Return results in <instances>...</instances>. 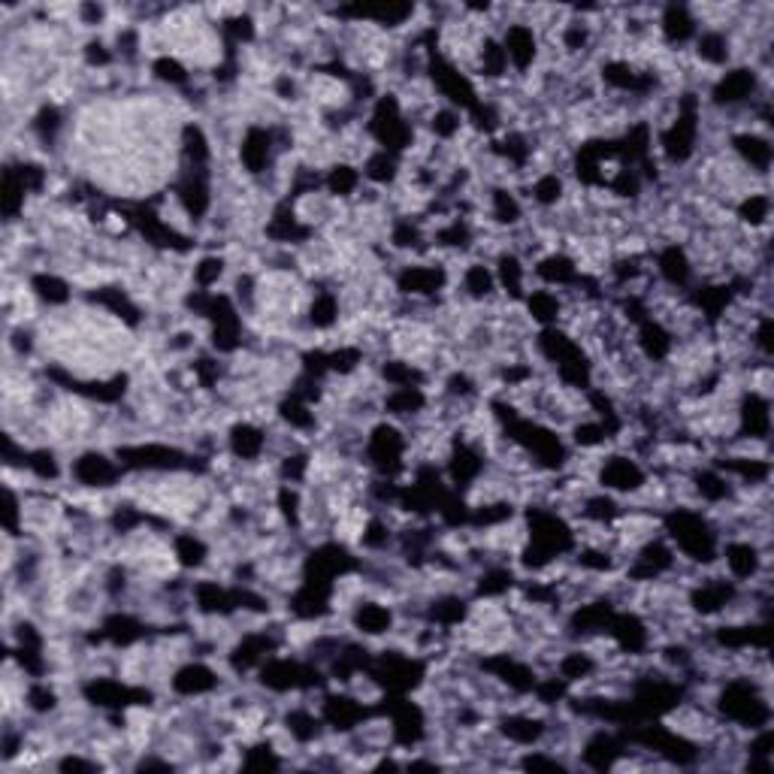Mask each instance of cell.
I'll return each instance as SVG.
<instances>
[{
    "label": "cell",
    "instance_id": "obj_9",
    "mask_svg": "<svg viewBox=\"0 0 774 774\" xmlns=\"http://www.w3.org/2000/svg\"><path fill=\"white\" fill-rule=\"evenodd\" d=\"M360 173H364V182H367V185L391 191L396 182H400V173H403V158L394 155V151L376 149L367 161L360 163Z\"/></svg>",
    "mask_w": 774,
    "mask_h": 774
},
{
    "label": "cell",
    "instance_id": "obj_5",
    "mask_svg": "<svg viewBox=\"0 0 774 774\" xmlns=\"http://www.w3.org/2000/svg\"><path fill=\"white\" fill-rule=\"evenodd\" d=\"M735 418H738V433L735 435L772 439V396L745 391L738 406H735Z\"/></svg>",
    "mask_w": 774,
    "mask_h": 774
},
{
    "label": "cell",
    "instance_id": "obj_3",
    "mask_svg": "<svg viewBox=\"0 0 774 774\" xmlns=\"http://www.w3.org/2000/svg\"><path fill=\"white\" fill-rule=\"evenodd\" d=\"M348 624H352V632L357 639L381 644L391 636V629H394L396 609L391 602H384V599H364V602H357L348 612Z\"/></svg>",
    "mask_w": 774,
    "mask_h": 774
},
{
    "label": "cell",
    "instance_id": "obj_6",
    "mask_svg": "<svg viewBox=\"0 0 774 774\" xmlns=\"http://www.w3.org/2000/svg\"><path fill=\"white\" fill-rule=\"evenodd\" d=\"M228 454L243 463L267 460V430L248 418L233 421L228 427Z\"/></svg>",
    "mask_w": 774,
    "mask_h": 774
},
{
    "label": "cell",
    "instance_id": "obj_10",
    "mask_svg": "<svg viewBox=\"0 0 774 774\" xmlns=\"http://www.w3.org/2000/svg\"><path fill=\"white\" fill-rule=\"evenodd\" d=\"M524 312L530 315V321L539 327H557L563 315V299L554 287H532L524 297Z\"/></svg>",
    "mask_w": 774,
    "mask_h": 774
},
{
    "label": "cell",
    "instance_id": "obj_11",
    "mask_svg": "<svg viewBox=\"0 0 774 774\" xmlns=\"http://www.w3.org/2000/svg\"><path fill=\"white\" fill-rule=\"evenodd\" d=\"M360 185H364V173L354 163L340 161L324 170V191L336 200H352L354 194L360 191Z\"/></svg>",
    "mask_w": 774,
    "mask_h": 774
},
{
    "label": "cell",
    "instance_id": "obj_7",
    "mask_svg": "<svg viewBox=\"0 0 774 774\" xmlns=\"http://www.w3.org/2000/svg\"><path fill=\"white\" fill-rule=\"evenodd\" d=\"M733 218L735 224L745 228V231H765V228H772V191L745 194L733 206Z\"/></svg>",
    "mask_w": 774,
    "mask_h": 774
},
{
    "label": "cell",
    "instance_id": "obj_1",
    "mask_svg": "<svg viewBox=\"0 0 774 774\" xmlns=\"http://www.w3.org/2000/svg\"><path fill=\"white\" fill-rule=\"evenodd\" d=\"M721 569L735 585H753L762 572H772V551H762L748 539L721 542Z\"/></svg>",
    "mask_w": 774,
    "mask_h": 774
},
{
    "label": "cell",
    "instance_id": "obj_8",
    "mask_svg": "<svg viewBox=\"0 0 774 774\" xmlns=\"http://www.w3.org/2000/svg\"><path fill=\"white\" fill-rule=\"evenodd\" d=\"M231 279V263L221 251H200L194 258V270H191V287L197 291H218L221 285H228Z\"/></svg>",
    "mask_w": 774,
    "mask_h": 774
},
{
    "label": "cell",
    "instance_id": "obj_4",
    "mask_svg": "<svg viewBox=\"0 0 774 774\" xmlns=\"http://www.w3.org/2000/svg\"><path fill=\"white\" fill-rule=\"evenodd\" d=\"M726 149L733 151L735 158L745 163L750 173L772 179L774 146L769 134H760V131H738V134L729 136Z\"/></svg>",
    "mask_w": 774,
    "mask_h": 774
},
{
    "label": "cell",
    "instance_id": "obj_2",
    "mask_svg": "<svg viewBox=\"0 0 774 774\" xmlns=\"http://www.w3.org/2000/svg\"><path fill=\"white\" fill-rule=\"evenodd\" d=\"M648 476H651V472L644 469V463H641L639 457H632V454H626V451H609V454L602 457V466H599L597 488L609 490L614 496L626 500V496H632V493L648 481Z\"/></svg>",
    "mask_w": 774,
    "mask_h": 774
}]
</instances>
